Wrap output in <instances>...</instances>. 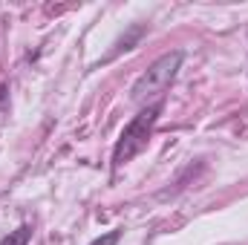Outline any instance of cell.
<instances>
[{
    "label": "cell",
    "instance_id": "1",
    "mask_svg": "<svg viewBox=\"0 0 248 245\" xmlns=\"http://www.w3.org/2000/svg\"><path fill=\"white\" fill-rule=\"evenodd\" d=\"M179 66H182V52H168V55H162L159 61L150 63L147 72L139 75V81H136L133 90H130V98H133L136 104H141V107L162 104L168 87L173 84V78H176V72H179Z\"/></svg>",
    "mask_w": 248,
    "mask_h": 245
},
{
    "label": "cell",
    "instance_id": "2",
    "mask_svg": "<svg viewBox=\"0 0 248 245\" xmlns=\"http://www.w3.org/2000/svg\"><path fill=\"white\" fill-rule=\"evenodd\" d=\"M159 113H162V104H150V107H144L133 122L124 127L119 141H116V150H113V168L127 165L133 156H139L144 150V144L150 138V130H153V124L159 119Z\"/></svg>",
    "mask_w": 248,
    "mask_h": 245
},
{
    "label": "cell",
    "instance_id": "3",
    "mask_svg": "<svg viewBox=\"0 0 248 245\" xmlns=\"http://www.w3.org/2000/svg\"><path fill=\"white\" fill-rule=\"evenodd\" d=\"M29 240H32V228L29 225H20L17 231H12L9 237H3L0 245H29Z\"/></svg>",
    "mask_w": 248,
    "mask_h": 245
},
{
    "label": "cell",
    "instance_id": "4",
    "mask_svg": "<svg viewBox=\"0 0 248 245\" xmlns=\"http://www.w3.org/2000/svg\"><path fill=\"white\" fill-rule=\"evenodd\" d=\"M119 240H122V231H110V234H104L101 240H95L93 245H116Z\"/></svg>",
    "mask_w": 248,
    "mask_h": 245
}]
</instances>
